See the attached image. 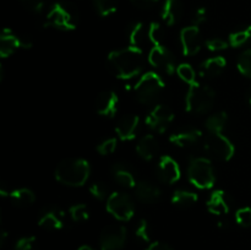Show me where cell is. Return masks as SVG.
Instances as JSON below:
<instances>
[{"label": "cell", "mask_w": 251, "mask_h": 250, "mask_svg": "<svg viewBox=\"0 0 251 250\" xmlns=\"http://www.w3.org/2000/svg\"><path fill=\"white\" fill-rule=\"evenodd\" d=\"M183 4L180 0H166L162 6L161 17L167 26H174L183 16Z\"/></svg>", "instance_id": "44dd1931"}, {"label": "cell", "mask_w": 251, "mask_h": 250, "mask_svg": "<svg viewBox=\"0 0 251 250\" xmlns=\"http://www.w3.org/2000/svg\"><path fill=\"white\" fill-rule=\"evenodd\" d=\"M38 249V244H37V239L33 235H27V237H22L15 243L14 249L12 250H37Z\"/></svg>", "instance_id": "74e56055"}, {"label": "cell", "mask_w": 251, "mask_h": 250, "mask_svg": "<svg viewBox=\"0 0 251 250\" xmlns=\"http://www.w3.org/2000/svg\"><path fill=\"white\" fill-rule=\"evenodd\" d=\"M249 104H250V107H251V90H250V93H249Z\"/></svg>", "instance_id": "c3c4849f"}, {"label": "cell", "mask_w": 251, "mask_h": 250, "mask_svg": "<svg viewBox=\"0 0 251 250\" xmlns=\"http://www.w3.org/2000/svg\"><path fill=\"white\" fill-rule=\"evenodd\" d=\"M217 225H218V227H220V228H222V229H225V228H228V221H226V220L218 221Z\"/></svg>", "instance_id": "bcb514c9"}, {"label": "cell", "mask_w": 251, "mask_h": 250, "mask_svg": "<svg viewBox=\"0 0 251 250\" xmlns=\"http://www.w3.org/2000/svg\"><path fill=\"white\" fill-rule=\"evenodd\" d=\"M91 174V166L85 158H66L56 166L54 176L56 181L63 185L77 186L85 185Z\"/></svg>", "instance_id": "7a4b0ae2"}, {"label": "cell", "mask_w": 251, "mask_h": 250, "mask_svg": "<svg viewBox=\"0 0 251 250\" xmlns=\"http://www.w3.org/2000/svg\"><path fill=\"white\" fill-rule=\"evenodd\" d=\"M215 100V90L196 81L193 85H189L185 96V109L191 114H203L212 108Z\"/></svg>", "instance_id": "3957f363"}, {"label": "cell", "mask_w": 251, "mask_h": 250, "mask_svg": "<svg viewBox=\"0 0 251 250\" xmlns=\"http://www.w3.org/2000/svg\"><path fill=\"white\" fill-rule=\"evenodd\" d=\"M119 98L114 91H102L96 98V112L104 118H113L118 112Z\"/></svg>", "instance_id": "9a60e30c"}, {"label": "cell", "mask_w": 251, "mask_h": 250, "mask_svg": "<svg viewBox=\"0 0 251 250\" xmlns=\"http://www.w3.org/2000/svg\"><path fill=\"white\" fill-rule=\"evenodd\" d=\"M77 10L70 2H55L46 17L47 27H53L60 31H73L77 27Z\"/></svg>", "instance_id": "277c9868"}, {"label": "cell", "mask_w": 251, "mask_h": 250, "mask_svg": "<svg viewBox=\"0 0 251 250\" xmlns=\"http://www.w3.org/2000/svg\"><path fill=\"white\" fill-rule=\"evenodd\" d=\"M203 149L211 158L221 162L230 161L235 153V147L233 142L222 132L208 134L203 142Z\"/></svg>", "instance_id": "52a82bcc"}, {"label": "cell", "mask_w": 251, "mask_h": 250, "mask_svg": "<svg viewBox=\"0 0 251 250\" xmlns=\"http://www.w3.org/2000/svg\"><path fill=\"white\" fill-rule=\"evenodd\" d=\"M136 152L145 161H152L159 152V144L152 134L144 135L137 141Z\"/></svg>", "instance_id": "7402d4cb"}, {"label": "cell", "mask_w": 251, "mask_h": 250, "mask_svg": "<svg viewBox=\"0 0 251 250\" xmlns=\"http://www.w3.org/2000/svg\"><path fill=\"white\" fill-rule=\"evenodd\" d=\"M6 238H7V233L5 230H2L1 234H0V245H4L5 242H6Z\"/></svg>", "instance_id": "f6af8a7d"}, {"label": "cell", "mask_w": 251, "mask_h": 250, "mask_svg": "<svg viewBox=\"0 0 251 250\" xmlns=\"http://www.w3.org/2000/svg\"><path fill=\"white\" fill-rule=\"evenodd\" d=\"M108 213L120 222H127L134 217L135 206L131 198L122 191H114L109 195L105 202Z\"/></svg>", "instance_id": "ba28073f"}, {"label": "cell", "mask_w": 251, "mask_h": 250, "mask_svg": "<svg viewBox=\"0 0 251 250\" xmlns=\"http://www.w3.org/2000/svg\"><path fill=\"white\" fill-rule=\"evenodd\" d=\"M146 250H173V248L163 242H153L146 248Z\"/></svg>", "instance_id": "ee69618b"}, {"label": "cell", "mask_w": 251, "mask_h": 250, "mask_svg": "<svg viewBox=\"0 0 251 250\" xmlns=\"http://www.w3.org/2000/svg\"><path fill=\"white\" fill-rule=\"evenodd\" d=\"M108 65L115 77L120 80H130L141 74L144 68V53L136 47H126L110 51L108 55Z\"/></svg>", "instance_id": "6da1fadb"}, {"label": "cell", "mask_w": 251, "mask_h": 250, "mask_svg": "<svg viewBox=\"0 0 251 250\" xmlns=\"http://www.w3.org/2000/svg\"><path fill=\"white\" fill-rule=\"evenodd\" d=\"M135 235L137 239H140L144 243H149L151 240V228H150V223L147 220H140L135 229Z\"/></svg>", "instance_id": "d590c367"}, {"label": "cell", "mask_w": 251, "mask_h": 250, "mask_svg": "<svg viewBox=\"0 0 251 250\" xmlns=\"http://www.w3.org/2000/svg\"><path fill=\"white\" fill-rule=\"evenodd\" d=\"M251 39V25L249 26H243L240 28L234 29L228 37V43L233 48H239V47L247 44Z\"/></svg>", "instance_id": "f1b7e54d"}, {"label": "cell", "mask_w": 251, "mask_h": 250, "mask_svg": "<svg viewBox=\"0 0 251 250\" xmlns=\"http://www.w3.org/2000/svg\"><path fill=\"white\" fill-rule=\"evenodd\" d=\"M188 178L194 186L207 190L215 185L216 174L212 162L206 157H195L188 167Z\"/></svg>", "instance_id": "8992f818"}, {"label": "cell", "mask_w": 251, "mask_h": 250, "mask_svg": "<svg viewBox=\"0 0 251 250\" xmlns=\"http://www.w3.org/2000/svg\"><path fill=\"white\" fill-rule=\"evenodd\" d=\"M228 123V114L226 112H217L206 119L205 126L210 134H220Z\"/></svg>", "instance_id": "83f0119b"}, {"label": "cell", "mask_w": 251, "mask_h": 250, "mask_svg": "<svg viewBox=\"0 0 251 250\" xmlns=\"http://www.w3.org/2000/svg\"><path fill=\"white\" fill-rule=\"evenodd\" d=\"M149 39L153 46H159L164 42V29L158 22H151L149 25Z\"/></svg>", "instance_id": "d6a6232c"}, {"label": "cell", "mask_w": 251, "mask_h": 250, "mask_svg": "<svg viewBox=\"0 0 251 250\" xmlns=\"http://www.w3.org/2000/svg\"><path fill=\"white\" fill-rule=\"evenodd\" d=\"M206 207L208 212L215 216H225L229 213L232 208V198L227 191L222 189L212 191L206 201Z\"/></svg>", "instance_id": "4fadbf2b"}, {"label": "cell", "mask_w": 251, "mask_h": 250, "mask_svg": "<svg viewBox=\"0 0 251 250\" xmlns=\"http://www.w3.org/2000/svg\"><path fill=\"white\" fill-rule=\"evenodd\" d=\"M88 190H90L91 195H92L93 198L97 199V200L100 201L107 200L110 195L108 186L105 185L104 183H102V181H96V183L91 184Z\"/></svg>", "instance_id": "e575fe53"}, {"label": "cell", "mask_w": 251, "mask_h": 250, "mask_svg": "<svg viewBox=\"0 0 251 250\" xmlns=\"http://www.w3.org/2000/svg\"><path fill=\"white\" fill-rule=\"evenodd\" d=\"M149 63L157 70L163 71L168 75L176 73V68H178L176 65V59H174L173 54L164 44L153 46L150 49Z\"/></svg>", "instance_id": "30bf717a"}, {"label": "cell", "mask_w": 251, "mask_h": 250, "mask_svg": "<svg viewBox=\"0 0 251 250\" xmlns=\"http://www.w3.org/2000/svg\"><path fill=\"white\" fill-rule=\"evenodd\" d=\"M77 250H95V249H93L92 247H90V245H81Z\"/></svg>", "instance_id": "7dc6e473"}, {"label": "cell", "mask_w": 251, "mask_h": 250, "mask_svg": "<svg viewBox=\"0 0 251 250\" xmlns=\"http://www.w3.org/2000/svg\"><path fill=\"white\" fill-rule=\"evenodd\" d=\"M176 74H178L179 78L183 80L185 83H188V85H193L194 82H196V73L190 64L183 63L178 65Z\"/></svg>", "instance_id": "1f68e13d"}, {"label": "cell", "mask_w": 251, "mask_h": 250, "mask_svg": "<svg viewBox=\"0 0 251 250\" xmlns=\"http://www.w3.org/2000/svg\"><path fill=\"white\" fill-rule=\"evenodd\" d=\"M66 216L59 208H48L38 218V225L44 229L58 230L65 227Z\"/></svg>", "instance_id": "ac0fdd59"}, {"label": "cell", "mask_w": 251, "mask_h": 250, "mask_svg": "<svg viewBox=\"0 0 251 250\" xmlns=\"http://www.w3.org/2000/svg\"><path fill=\"white\" fill-rule=\"evenodd\" d=\"M174 113L164 104H156L147 114L145 123L151 130L157 132H164L173 123Z\"/></svg>", "instance_id": "8fae6325"}, {"label": "cell", "mask_w": 251, "mask_h": 250, "mask_svg": "<svg viewBox=\"0 0 251 250\" xmlns=\"http://www.w3.org/2000/svg\"><path fill=\"white\" fill-rule=\"evenodd\" d=\"M98 14L103 17L110 16L118 9V0H93Z\"/></svg>", "instance_id": "f546056e"}, {"label": "cell", "mask_w": 251, "mask_h": 250, "mask_svg": "<svg viewBox=\"0 0 251 250\" xmlns=\"http://www.w3.org/2000/svg\"><path fill=\"white\" fill-rule=\"evenodd\" d=\"M135 194L142 203L152 205L161 199V189L150 181H139L135 186Z\"/></svg>", "instance_id": "ffe728a7"}, {"label": "cell", "mask_w": 251, "mask_h": 250, "mask_svg": "<svg viewBox=\"0 0 251 250\" xmlns=\"http://www.w3.org/2000/svg\"><path fill=\"white\" fill-rule=\"evenodd\" d=\"M235 221L242 227H250L251 225V207L245 206V207L238 208L235 212Z\"/></svg>", "instance_id": "f35d334b"}, {"label": "cell", "mask_w": 251, "mask_h": 250, "mask_svg": "<svg viewBox=\"0 0 251 250\" xmlns=\"http://www.w3.org/2000/svg\"><path fill=\"white\" fill-rule=\"evenodd\" d=\"M202 137V131L199 129H186L181 131L174 132L169 137V141L172 145L180 149H190L195 145L199 144V141Z\"/></svg>", "instance_id": "d6986e66"}, {"label": "cell", "mask_w": 251, "mask_h": 250, "mask_svg": "<svg viewBox=\"0 0 251 250\" xmlns=\"http://www.w3.org/2000/svg\"><path fill=\"white\" fill-rule=\"evenodd\" d=\"M227 66L225 56L217 55L208 58L200 65V75L206 78H213L220 76Z\"/></svg>", "instance_id": "603a6c76"}, {"label": "cell", "mask_w": 251, "mask_h": 250, "mask_svg": "<svg viewBox=\"0 0 251 250\" xmlns=\"http://www.w3.org/2000/svg\"><path fill=\"white\" fill-rule=\"evenodd\" d=\"M140 118L135 114H126L119 118L115 124V132L122 141H131L136 137Z\"/></svg>", "instance_id": "e0dca14e"}, {"label": "cell", "mask_w": 251, "mask_h": 250, "mask_svg": "<svg viewBox=\"0 0 251 250\" xmlns=\"http://www.w3.org/2000/svg\"><path fill=\"white\" fill-rule=\"evenodd\" d=\"M163 78L154 71H149L141 75L134 86V96L142 104H152L164 90Z\"/></svg>", "instance_id": "5b68a950"}, {"label": "cell", "mask_w": 251, "mask_h": 250, "mask_svg": "<svg viewBox=\"0 0 251 250\" xmlns=\"http://www.w3.org/2000/svg\"><path fill=\"white\" fill-rule=\"evenodd\" d=\"M237 66L242 75L251 77V48L240 54L237 61Z\"/></svg>", "instance_id": "836d02e7"}, {"label": "cell", "mask_w": 251, "mask_h": 250, "mask_svg": "<svg viewBox=\"0 0 251 250\" xmlns=\"http://www.w3.org/2000/svg\"><path fill=\"white\" fill-rule=\"evenodd\" d=\"M157 174L163 183L174 184L180 179L181 169L173 157L162 156L157 164Z\"/></svg>", "instance_id": "5bb4252c"}, {"label": "cell", "mask_w": 251, "mask_h": 250, "mask_svg": "<svg viewBox=\"0 0 251 250\" xmlns=\"http://www.w3.org/2000/svg\"><path fill=\"white\" fill-rule=\"evenodd\" d=\"M205 46L210 51H221V50H225V49H227L228 47H229V43H228V42H226L225 39L216 37V38L207 39L205 43Z\"/></svg>", "instance_id": "ab89813d"}, {"label": "cell", "mask_w": 251, "mask_h": 250, "mask_svg": "<svg viewBox=\"0 0 251 250\" xmlns=\"http://www.w3.org/2000/svg\"><path fill=\"white\" fill-rule=\"evenodd\" d=\"M127 37H129L130 46L142 49V47L150 42L149 25H145L144 22H135L127 29Z\"/></svg>", "instance_id": "cb8c5ba5"}, {"label": "cell", "mask_w": 251, "mask_h": 250, "mask_svg": "<svg viewBox=\"0 0 251 250\" xmlns=\"http://www.w3.org/2000/svg\"><path fill=\"white\" fill-rule=\"evenodd\" d=\"M181 51L185 56H193L200 51L202 47V37L199 26L191 25L180 31Z\"/></svg>", "instance_id": "7c38bea8"}, {"label": "cell", "mask_w": 251, "mask_h": 250, "mask_svg": "<svg viewBox=\"0 0 251 250\" xmlns=\"http://www.w3.org/2000/svg\"><path fill=\"white\" fill-rule=\"evenodd\" d=\"M127 239V230L122 225H109L100 235V250H122Z\"/></svg>", "instance_id": "9c48e42d"}, {"label": "cell", "mask_w": 251, "mask_h": 250, "mask_svg": "<svg viewBox=\"0 0 251 250\" xmlns=\"http://www.w3.org/2000/svg\"><path fill=\"white\" fill-rule=\"evenodd\" d=\"M206 20H207V9H206L205 6H199L198 9L193 12V16H191L193 25L200 26V25H202Z\"/></svg>", "instance_id": "60d3db41"}, {"label": "cell", "mask_w": 251, "mask_h": 250, "mask_svg": "<svg viewBox=\"0 0 251 250\" xmlns=\"http://www.w3.org/2000/svg\"><path fill=\"white\" fill-rule=\"evenodd\" d=\"M199 200L198 194L194 193V191L184 190V189H179L176 190L172 195V203L174 206H178V207H190V206L195 205Z\"/></svg>", "instance_id": "4316f807"}, {"label": "cell", "mask_w": 251, "mask_h": 250, "mask_svg": "<svg viewBox=\"0 0 251 250\" xmlns=\"http://www.w3.org/2000/svg\"><path fill=\"white\" fill-rule=\"evenodd\" d=\"M9 196L12 202L19 207H27V206L33 205L34 201H36V195L28 188L15 189L10 193Z\"/></svg>", "instance_id": "484cf974"}, {"label": "cell", "mask_w": 251, "mask_h": 250, "mask_svg": "<svg viewBox=\"0 0 251 250\" xmlns=\"http://www.w3.org/2000/svg\"><path fill=\"white\" fill-rule=\"evenodd\" d=\"M130 1L140 9H149V7L153 6L158 0H130Z\"/></svg>", "instance_id": "7bdbcfd3"}, {"label": "cell", "mask_w": 251, "mask_h": 250, "mask_svg": "<svg viewBox=\"0 0 251 250\" xmlns=\"http://www.w3.org/2000/svg\"><path fill=\"white\" fill-rule=\"evenodd\" d=\"M118 141L115 137H108V139L103 140L102 142H100L97 146V152L102 156H109V154L114 153L115 150H117Z\"/></svg>", "instance_id": "8d00e7d4"}, {"label": "cell", "mask_w": 251, "mask_h": 250, "mask_svg": "<svg viewBox=\"0 0 251 250\" xmlns=\"http://www.w3.org/2000/svg\"><path fill=\"white\" fill-rule=\"evenodd\" d=\"M113 176H114L115 181L124 188H135L137 184L132 172L124 164H115L113 168Z\"/></svg>", "instance_id": "d4e9b609"}, {"label": "cell", "mask_w": 251, "mask_h": 250, "mask_svg": "<svg viewBox=\"0 0 251 250\" xmlns=\"http://www.w3.org/2000/svg\"><path fill=\"white\" fill-rule=\"evenodd\" d=\"M32 43L27 39L20 38L10 29H4L0 37V56L7 58L20 48H31Z\"/></svg>", "instance_id": "2e32d148"}, {"label": "cell", "mask_w": 251, "mask_h": 250, "mask_svg": "<svg viewBox=\"0 0 251 250\" xmlns=\"http://www.w3.org/2000/svg\"><path fill=\"white\" fill-rule=\"evenodd\" d=\"M69 215L74 222H85L90 218V210L85 203H76L69 208Z\"/></svg>", "instance_id": "4dcf8cb0"}, {"label": "cell", "mask_w": 251, "mask_h": 250, "mask_svg": "<svg viewBox=\"0 0 251 250\" xmlns=\"http://www.w3.org/2000/svg\"><path fill=\"white\" fill-rule=\"evenodd\" d=\"M31 11L41 12L46 6V0H21Z\"/></svg>", "instance_id": "b9f144b4"}]
</instances>
